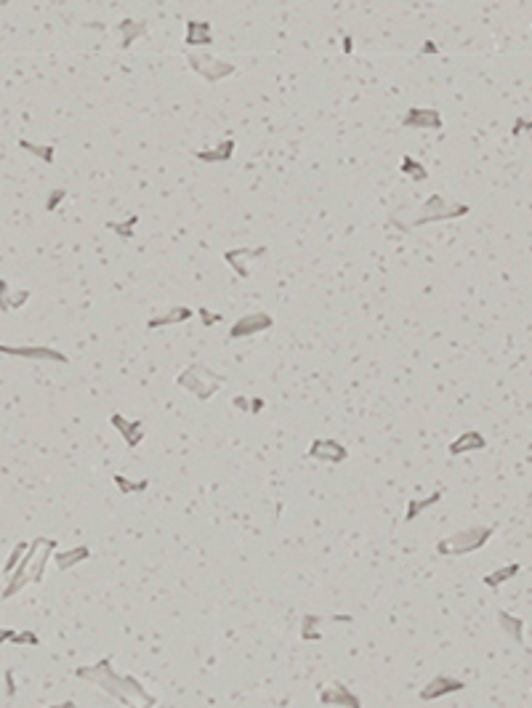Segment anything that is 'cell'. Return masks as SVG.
Instances as JSON below:
<instances>
[{"instance_id":"cell-1","label":"cell","mask_w":532,"mask_h":708,"mask_svg":"<svg viewBox=\"0 0 532 708\" xmlns=\"http://www.w3.org/2000/svg\"><path fill=\"white\" fill-rule=\"evenodd\" d=\"M75 677L96 684L99 690H104L115 700H120L125 708H152L157 703V698L152 693H147V687L136 677L118 674L112 668V658H102L91 666H80V668H75Z\"/></svg>"},{"instance_id":"cell-2","label":"cell","mask_w":532,"mask_h":708,"mask_svg":"<svg viewBox=\"0 0 532 708\" xmlns=\"http://www.w3.org/2000/svg\"><path fill=\"white\" fill-rule=\"evenodd\" d=\"M492 535H495V528H490V525L458 530L453 535H444L437 543V551H440L442 557H466V554H474L482 546H487Z\"/></svg>"},{"instance_id":"cell-3","label":"cell","mask_w":532,"mask_h":708,"mask_svg":"<svg viewBox=\"0 0 532 708\" xmlns=\"http://www.w3.org/2000/svg\"><path fill=\"white\" fill-rule=\"evenodd\" d=\"M176 384L186 389L189 394H195L198 400H211L213 394L218 392V386H221V376H216L211 368H205V365H189L184 373L176 376Z\"/></svg>"},{"instance_id":"cell-4","label":"cell","mask_w":532,"mask_h":708,"mask_svg":"<svg viewBox=\"0 0 532 708\" xmlns=\"http://www.w3.org/2000/svg\"><path fill=\"white\" fill-rule=\"evenodd\" d=\"M471 211L469 205H447L444 197L431 195L426 200L424 205L418 208V216L412 219V224H428V221H447V219H458V216H466Z\"/></svg>"},{"instance_id":"cell-5","label":"cell","mask_w":532,"mask_h":708,"mask_svg":"<svg viewBox=\"0 0 532 708\" xmlns=\"http://www.w3.org/2000/svg\"><path fill=\"white\" fill-rule=\"evenodd\" d=\"M189 64H192V70L198 72L202 80H208V83H218L221 77H227L234 72V64H229V61H221L211 56V54H202V51H195V54H189Z\"/></svg>"},{"instance_id":"cell-6","label":"cell","mask_w":532,"mask_h":708,"mask_svg":"<svg viewBox=\"0 0 532 708\" xmlns=\"http://www.w3.org/2000/svg\"><path fill=\"white\" fill-rule=\"evenodd\" d=\"M306 455H309V458H314V461H322V464L338 466V464L349 461V448H346L344 442H338V439L319 437V439H314V442L309 445Z\"/></svg>"},{"instance_id":"cell-7","label":"cell","mask_w":532,"mask_h":708,"mask_svg":"<svg viewBox=\"0 0 532 708\" xmlns=\"http://www.w3.org/2000/svg\"><path fill=\"white\" fill-rule=\"evenodd\" d=\"M0 354H8V357H22V360H40V362H70L67 354H61L59 349L54 347H8V344H0Z\"/></svg>"},{"instance_id":"cell-8","label":"cell","mask_w":532,"mask_h":708,"mask_svg":"<svg viewBox=\"0 0 532 708\" xmlns=\"http://www.w3.org/2000/svg\"><path fill=\"white\" fill-rule=\"evenodd\" d=\"M319 703L330 708H362V700L351 693V687L341 684V682H333L328 687H322L319 693Z\"/></svg>"},{"instance_id":"cell-9","label":"cell","mask_w":532,"mask_h":708,"mask_svg":"<svg viewBox=\"0 0 532 708\" xmlns=\"http://www.w3.org/2000/svg\"><path fill=\"white\" fill-rule=\"evenodd\" d=\"M272 325H274L272 315H266V312H253V315L240 317V320L229 328V336H232V338H250V336H256V333L269 331Z\"/></svg>"},{"instance_id":"cell-10","label":"cell","mask_w":532,"mask_h":708,"mask_svg":"<svg viewBox=\"0 0 532 708\" xmlns=\"http://www.w3.org/2000/svg\"><path fill=\"white\" fill-rule=\"evenodd\" d=\"M466 690V682H460L456 677H447V674H440V677H434L428 684H426L424 690L418 693L421 700H440L444 695H456V693H463Z\"/></svg>"},{"instance_id":"cell-11","label":"cell","mask_w":532,"mask_h":708,"mask_svg":"<svg viewBox=\"0 0 532 708\" xmlns=\"http://www.w3.org/2000/svg\"><path fill=\"white\" fill-rule=\"evenodd\" d=\"M402 125L405 128H426V131H440L442 128V115L431 107H410L402 115Z\"/></svg>"},{"instance_id":"cell-12","label":"cell","mask_w":532,"mask_h":708,"mask_svg":"<svg viewBox=\"0 0 532 708\" xmlns=\"http://www.w3.org/2000/svg\"><path fill=\"white\" fill-rule=\"evenodd\" d=\"M54 554H56V538H43V541H40V549H38V554H35L32 562H30L27 583H43L48 559H54Z\"/></svg>"},{"instance_id":"cell-13","label":"cell","mask_w":532,"mask_h":708,"mask_svg":"<svg viewBox=\"0 0 532 708\" xmlns=\"http://www.w3.org/2000/svg\"><path fill=\"white\" fill-rule=\"evenodd\" d=\"M266 253V248H234L227 251L224 258L232 269L237 272V277H250V261H256Z\"/></svg>"},{"instance_id":"cell-14","label":"cell","mask_w":532,"mask_h":708,"mask_svg":"<svg viewBox=\"0 0 532 708\" xmlns=\"http://www.w3.org/2000/svg\"><path fill=\"white\" fill-rule=\"evenodd\" d=\"M109 423L118 429V434L125 439L128 448H138V445H141V439H144V426H141V421H128V418H122L120 413H115V416H109Z\"/></svg>"},{"instance_id":"cell-15","label":"cell","mask_w":532,"mask_h":708,"mask_svg":"<svg viewBox=\"0 0 532 708\" xmlns=\"http://www.w3.org/2000/svg\"><path fill=\"white\" fill-rule=\"evenodd\" d=\"M487 448V439L479 434V432H463V434H458V439L450 442V448L447 453L450 455H466V453H479Z\"/></svg>"},{"instance_id":"cell-16","label":"cell","mask_w":532,"mask_h":708,"mask_svg":"<svg viewBox=\"0 0 532 708\" xmlns=\"http://www.w3.org/2000/svg\"><path fill=\"white\" fill-rule=\"evenodd\" d=\"M498 626H501V631L506 634L511 642L524 645V620L519 618V615H511V613H506V610H498Z\"/></svg>"},{"instance_id":"cell-17","label":"cell","mask_w":532,"mask_h":708,"mask_svg":"<svg viewBox=\"0 0 532 708\" xmlns=\"http://www.w3.org/2000/svg\"><path fill=\"white\" fill-rule=\"evenodd\" d=\"M86 559H91V549L88 546H75V549H67V551H56L54 554V562H56V567H59L61 573L72 570L75 565L86 562Z\"/></svg>"},{"instance_id":"cell-18","label":"cell","mask_w":532,"mask_h":708,"mask_svg":"<svg viewBox=\"0 0 532 708\" xmlns=\"http://www.w3.org/2000/svg\"><path fill=\"white\" fill-rule=\"evenodd\" d=\"M192 317V309L189 306H173V309H168L166 315H157L152 317L150 322H147V328H168V325H182Z\"/></svg>"},{"instance_id":"cell-19","label":"cell","mask_w":532,"mask_h":708,"mask_svg":"<svg viewBox=\"0 0 532 708\" xmlns=\"http://www.w3.org/2000/svg\"><path fill=\"white\" fill-rule=\"evenodd\" d=\"M519 573H522V565H519V562H514V565H503V567H498V570L487 573L485 578H482V583H485L487 588H501L506 581L517 578Z\"/></svg>"},{"instance_id":"cell-20","label":"cell","mask_w":532,"mask_h":708,"mask_svg":"<svg viewBox=\"0 0 532 708\" xmlns=\"http://www.w3.org/2000/svg\"><path fill=\"white\" fill-rule=\"evenodd\" d=\"M442 490H437V493H431V496H426V498H410L408 501V512H405V522H412L415 517H421L424 512H428L434 503H440L442 501Z\"/></svg>"},{"instance_id":"cell-21","label":"cell","mask_w":532,"mask_h":708,"mask_svg":"<svg viewBox=\"0 0 532 708\" xmlns=\"http://www.w3.org/2000/svg\"><path fill=\"white\" fill-rule=\"evenodd\" d=\"M211 40L213 38L208 22H198V19L186 22V45H208Z\"/></svg>"},{"instance_id":"cell-22","label":"cell","mask_w":532,"mask_h":708,"mask_svg":"<svg viewBox=\"0 0 532 708\" xmlns=\"http://www.w3.org/2000/svg\"><path fill=\"white\" fill-rule=\"evenodd\" d=\"M144 32H147V24L136 22V19H122L120 24H118V35L122 38V48H128L134 40H138Z\"/></svg>"},{"instance_id":"cell-23","label":"cell","mask_w":532,"mask_h":708,"mask_svg":"<svg viewBox=\"0 0 532 708\" xmlns=\"http://www.w3.org/2000/svg\"><path fill=\"white\" fill-rule=\"evenodd\" d=\"M232 152H234V141L227 139V141H221L216 150H200L198 160H202V163H224V160L232 157Z\"/></svg>"},{"instance_id":"cell-24","label":"cell","mask_w":532,"mask_h":708,"mask_svg":"<svg viewBox=\"0 0 532 708\" xmlns=\"http://www.w3.org/2000/svg\"><path fill=\"white\" fill-rule=\"evenodd\" d=\"M325 615H304L301 618V639L304 642H319L322 639V631H319V626L325 623Z\"/></svg>"},{"instance_id":"cell-25","label":"cell","mask_w":532,"mask_h":708,"mask_svg":"<svg viewBox=\"0 0 532 708\" xmlns=\"http://www.w3.org/2000/svg\"><path fill=\"white\" fill-rule=\"evenodd\" d=\"M112 482H115V487L120 490L122 496L144 493V490L150 487V480H131V477H125V474H115V477H112Z\"/></svg>"},{"instance_id":"cell-26","label":"cell","mask_w":532,"mask_h":708,"mask_svg":"<svg viewBox=\"0 0 532 708\" xmlns=\"http://www.w3.org/2000/svg\"><path fill=\"white\" fill-rule=\"evenodd\" d=\"M19 147L24 152H30V155H35V157H40L43 163H54V157H56V150L48 147V144H32L27 139H19Z\"/></svg>"},{"instance_id":"cell-27","label":"cell","mask_w":532,"mask_h":708,"mask_svg":"<svg viewBox=\"0 0 532 708\" xmlns=\"http://www.w3.org/2000/svg\"><path fill=\"white\" fill-rule=\"evenodd\" d=\"M27 549H30V543H24V541H19V543L14 546V551L8 554V559H6V565H3V575H6V578H8V575H11V573L16 570V565H19V562H22V557L27 554Z\"/></svg>"},{"instance_id":"cell-28","label":"cell","mask_w":532,"mask_h":708,"mask_svg":"<svg viewBox=\"0 0 532 708\" xmlns=\"http://www.w3.org/2000/svg\"><path fill=\"white\" fill-rule=\"evenodd\" d=\"M402 173H405V176H410V179H415V181H426V179H428L426 168L421 166L418 160H412L410 155H405V157H402Z\"/></svg>"},{"instance_id":"cell-29","label":"cell","mask_w":532,"mask_h":708,"mask_svg":"<svg viewBox=\"0 0 532 708\" xmlns=\"http://www.w3.org/2000/svg\"><path fill=\"white\" fill-rule=\"evenodd\" d=\"M8 642H11V645H32V647H38V645H40V636L35 631H14Z\"/></svg>"},{"instance_id":"cell-30","label":"cell","mask_w":532,"mask_h":708,"mask_svg":"<svg viewBox=\"0 0 532 708\" xmlns=\"http://www.w3.org/2000/svg\"><path fill=\"white\" fill-rule=\"evenodd\" d=\"M136 224H138V216H131V219H128V221H122V224H115V221H109L106 226H109V229H115L120 237H131V235H134V226H136Z\"/></svg>"},{"instance_id":"cell-31","label":"cell","mask_w":532,"mask_h":708,"mask_svg":"<svg viewBox=\"0 0 532 708\" xmlns=\"http://www.w3.org/2000/svg\"><path fill=\"white\" fill-rule=\"evenodd\" d=\"M11 288H8V283L6 280H0V312H11L14 306H11Z\"/></svg>"},{"instance_id":"cell-32","label":"cell","mask_w":532,"mask_h":708,"mask_svg":"<svg viewBox=\"0 0 532 708\" xmlns=\"http://www.w3.org/2000/svg\"><path fill=\"white\" fill-rule=\"evenodd\" d=\"M64 197H67V192H64V189H56V192H51V195H48V200H46V211H56V208H59V203L64 200Z\"/></svg>"},{"instance_id":"cell-33","label":"cell","mask_w":532,"mask_h":708,"mask_svg":"<svg viewBox=\"0 0 532 708\" xmlns=\"http://www.w3.org/2000/svg\"><path fill=\"white\" fill-rule=\"evenodd\" d=\"M6 698H16V679L11 668L6 671Z\"/></svg>"},{"instance_id":"cell-34","label":"cell","mask_w":532,"mask_h":708,"mask_svg":"<svg viewBox=\"0 0 532 708\" xmlns=\"http://www.w3.org/2000/svg\"><path fill=\"white\" fill-rule=\"evenodd\" d=\"M200 317H202V325H216V322H221V315H213V312H208V309H200Z\"/></svg>"},{"instance_id":"cell-35","label":"cell","mask_w":532,"mask_h":708,"mask_svg":"<svg viewBox=\"0 0 532 708\" xmlns=\"http://www.w3.org/2000/svg\"><path fill=\"white\" fill-rule=\"evenodd\" d=\"M522 131H532V120H530V118H519V120L514 123V131H511V134L519 136Z\"/></svg>"},{"instance_id":"cell-36","label":"cell","mask_w":532,"mask_h":708,"mask_svg":"<svg viewBox=\"0 0 532 708\" xmlns=\"http://www.w3.org/2000/svg\"><path fill=\"white\" fill-rule=\"evenodd\" d=\"M232 402H234V407H240V410H245V413H250V400H248V397H234Z\"/></svg>"},{"instance_id":"cell-37","label":"cell","mask_w":532,"mask_h":708,"mask_svg":"<svg viewBox=\"0 0 532 708\" xmlns=\"http://www.w3.org/2000/svg\"><path fill=\"white\" fill-rule=\"evenodd\" d=\"M264 405H266V402H264L261 397H253V400H250V413H261Z\"/></svg>"},{"instance_id":"cell-38","label":"cell","mask_w":532,"mask_h":708,"mask_svg":"<svg viewBox=\"0 0 532 708\" xmlns=\"http://www.w3.org/2000/svg\"><path fill=\"white\" fill-rule=\"evenodd\" d=\"M11 634H14L11 629H0V647H3V645H6L8 639H11Z\"/></svg>"},{"instance_id":"cell-39","label":"cell","mask_w":532,"mask_h":708,"mask_svg":"<svg viewBox=\"0 0 532 708\" xmlns=\"http://www.w3.org/2000/svg\"><path fill=\"white\" fill-rule=\"evenodd\" d=\"M48 708H77V703L75 700H64V703H54V706H48Z\"/></svg>"},{"instance_id":"cell-40","label":"cell","mask_w":532,"mask_h":708,"mask_svg":"<svg viewBox=\"0 0 532 708\" xmlns=\"http://www.w3.org/2000/svg\"><path fill=\"white\" fill-rule=\"evenodd\" d=\"M344 40H346V43H344V51L349 54V51H351V38H344Z\"/></svg>"}]
</instances>
